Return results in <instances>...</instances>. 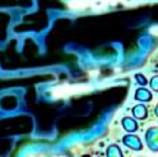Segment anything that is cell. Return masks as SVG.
I'll use <instances>...</instances> for the list:
<instances>
[{"label": "cell", "instance_id": "1", "mask_svg": "<svg viewBox=\"0 0 158 157\" xmlns=\"http://www.w3.org/2000/svg\"><path fill=\"white\" fill-rule=\"evenodd\" d=\"M146 145L153 153L158 152V127H150L144 134Z\"/></svg>", "mask_w": 158, "mask_h": 157}, {"label": "cell", "instance_id": "2", "mask_svg": "<svg viewBox=\"0 0 158 157\" xmlns=\"http://www.w3.org/2000/svg\"><path fill=\"white\" fill-rule=\"evenodd\" d=\"M122 143L126 147H129L132 150H136V152H140L143 149V142L137 135H129L128 134V135H125L122 138Z\"/></svg>", "mask_w": 158, "mask_h": 157}, {"label": "cell", "instance_id": "3", "mask_svg": "<svg viewBox=\"0 0 158 157\" xmlns=\"http://www.w3.org/2000/svg\"><path fill=\"white\" fill-rule=\"evenodd\" d=\"M135 99L137 102H142V103H147L153 100V93H151L148 89H146L144 86L143 88H137L136 92H135Z\"/></svg>", "mask_w": 158, "mask_h": 157}, {"label": "cell", "instance_id": "4", "mask_svg": "<svg viewBox=\"0 0 158 157\" xmlns=\"http://www.w3.org/2000/svg\"><path fill=\"white\" fill-rule=\"evenodd\" d=\"M121 124H122V128L126 132H136V131L139 129V125H137L136 120L131 118V117H123Z\"/></svg>", "mask_w": 158, "mask_h": 157}, {"label": "cell", "instance_id": "5", "mask_svg": "<svg viewBox=\"0 0 158 157\" xmlns=\"http://www.w3.org/2000/svg\"><path fill=\"white\" fill-rule=\"evenodd\" d=\"M132 114H133L135 118H137V120H146L148 116V110L144 104H136L132 108Z\"/></svg>", "mask_w": 158, "mask_h": 157}, {"label": "cell", "instance_id": "6", "mask_svg": "<svg viewBox=\"0 0 158 157\" xmlns=\"http://www.w3.org/2000/svg\"><path fill=\"white\" fill-rule=\"evenodd\" d=\"M106 157H123V155H122V150H121V147L118 146V145L112 143V145H110V146L107 147Z\"/></svg>", "mask_w": 158, "mask_h": 157}, {"label": "cell", "instance_id": "7", "mask_svg": "<svg viewBox=\"0 0 158 157\" xmlns=\"http://www.w3.org/2000/svg\"><path fill=\"white\" fill-rule=\"evenodd\" d=\"M135 79H136V82L139 83L140 86H144V85H147L148 83V81L146 79V77L143 74H136L135 75Z\"/></svg>", "mask_w": 158, "mask_h": 157}, {"label": "cell", "instance_id": "8", "mask_svg": "<svg viewBox=\"0 0 158 157\" xmlns=\"http://www.w3.org/2000/svg\"><path fill=\"white\" fill-rule=\"evenodd\" d=\"M148 83H150V88H151V91L158 92V75H154V77L151 78L150 81H148Z\"/></svg>", "mask_w": 158, "mask_h": 157}, {"label": "cell", "instance_id": "9", "mask_svg": "<svg viewBox=\"0 0 158 157\" xmlns=\"http://www.w3.org/2000/svg\"><path fill=\"white\" fill-rule=\"evenodd\" d=\"M154 114H156V117H157V118H158V103H157L156 108H154Z\"/></svg>", "mask_w": 158, "mask_h": 157}, {"label": "cell", "instance_id": "10", "mask_svg": "<svg viewBox=\"0 0 158 157\" xmlns=\"http://www.w3.org/2000/svg\"><path fill=\"white\" fill-rule=\"evenodd\" d=\"M83 157H90V156H83Z\"/></svg>", "mask_w": 158, "mask_h": 157}]
</instances>
